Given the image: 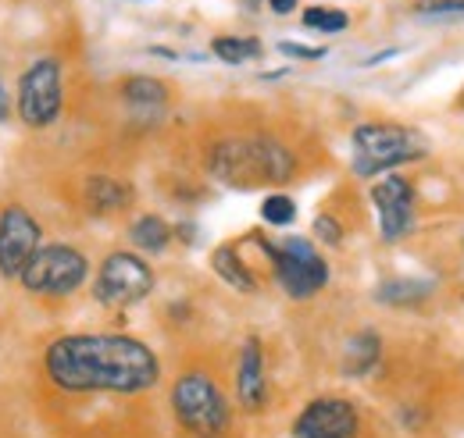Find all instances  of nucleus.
<instances>
[{"label":"nucleus","instance_id":"obj_1","mask_svg":"<svg viewBox=\"0 0 464 438\" xmlns=\"http://www.w3.org/2000/svg\"><path fill=\"white\" fill-rule=\"evenodd\" d=\"M44 371L61 392H147L161 378L154 349L132 335H61L44 353Z\"/></svg>","mask_w":464,"mask_h":438},{"label":"nucleus","instance_id":"obj_2","mask_svg":"<svg viewBox=\"0 0 464 438\" xmlns=\"http://www.w3.org/2000/svg\"><path fill=\"white\" fill-rule=\"evenodd\" d=\"M208 171L226 186H261V182H286L296 171V157L286 143L272 136H246V139H222L208 154Z\"/></svg>","mask_w":464,"mask_h":438},{"label":"nucleus","instance_id":"obj_3","mask_svg":"<svg viewBox=\"0 0 464 438\" xmlns=\"http://www.w3.org/2000/svg\"><path fill=\"white\" fill-rule=\"evenodd\" d=\"M172 410L193 438H222L229 432V399L204 371H186L172 385Z\"/></svg>","mask_w":464,"mask_h":438},{"label":"nucleus","instance_id":"obj_4","mask_svg":"<svg viewBox=\"0 0 464 438\" xmlns=\"http://www.w3.org/2000/svg\"><path fill=\"white\" fill-rule=\"evenodd\" d=\"M421 157H425V139L414 129L390 121H364L353 129V171L361 178L393 171Z\"/></svg>","mask_w":464,"mask_h":438},{"label":"nucleus","instance_id":"obj_5","mask_svg":"<svg viewBox=\"0 0 464 438\" xmlns=\"http://www.w3.org/2000/svg\"><path fill=\"white\" fill-rule=\"evenodd\" d=\"M268 261H272L276 281L283 285V292L290 300H311V296H318L329 285V264L314 250L311 239L290 235L279 246L268 243Z\"/></svg>","mask_w":464,"mask_h":438},{"label":"nucleus","instance_id":"obj_6","mask_svg":"<svg viewBox=\"0 0 464 438\" xmlns=\"http://www.w3.org/2000/svg\"><path fill=\"white\" fill-rule=\"evenodd\" d=\"M90 274V261L75 250V246H64V243H51V246H40L33 253V261L25 264L22 271V285L33 292V296H72Z\"/></svg>","mask_w":464,"mask_h":438},{"label":"nucleus","instance_id":"obj_7","mask_svg":"<svg viewBox=\"0 0 464 438\" xmlns=\"http://www.w3.org/2000/svg\"><path fill=\"white\" fill-rule=\"evenodd\" d=\"M154 289V271L143 257L136 253H125L118 250L111 257H104L101 271H97V281H93V296L97 303L111 307V310H125L140 300H147Z\"/></svg>","mask_w":464,"mask_h":438},{"label":"nucleus","instance_id":"obj_8","mask_svg":"<svg viewBox=\"0 0 464 438\" xmlns=\"http://www.w3.org/2000/svg\"><path fill=\"white\" fill-rule=\"evenodd\" d=\"M64 100V86H61V64L54 57H40L25 68V75L18 79V118L29 129H47L54 125Z\"/></svg>","mask_w":464,"mask_h":438},{"label":"nucleus","instance_id":"obj_9","mask_svg":"<svg viewBox=\"0 0 464 438\" xmlns=\"http://www.w3.org/2000/svg\"><path fill=\"white\" fill-rule=\"evenodd\" d=\"M36 250H40V221L18 204L4 207L0 211V274L22 278Z\"/></svg>","mask_w":464,"mask_h":438},{"label":"nucleus","instance_id":"obj_10","mask_svg":"<svg viewBox=\"0 0 464 438\" xmlns=\"http://www.w3.org/2000/svg\"><path fill=\"white\" fill-rule=\"evenodd\" d=\"M372 204L379 211V235L401 243L414 232V186L404 175H386L372 186Z\"/></svg>","mask_w":464,"mask_h":438},{"label":"nucleus","instance_id":"obj_11","mask_svg":"<svg viewBox=\"0 0 464 438\" xmlns=\"http://www.w3.org/2000/svg\"><path fill=\"white\" fill-rule=\"evenodd\" d=\"M361 417L353 410V403L340 395H318L311 399L300 417L293 421V435L296 438H357Z\"/></svg>","mask_w":464,"mask_h":438},{"label":"nucleus","instance_id":"obj_12","mask_svg":"<svg viewBox=\"0 0 464 438\" xmlns=\"http://www.w3.org/2000/svg\"><path fill=\"white\" fill-rule=\"evenodd\" d=\"M236 395L239 406L257 414L268 406V378H265V353L257 338H246L239 349V364H236Z\"/></svg>","mask_w":464,"mask_h":438},{"label":"nucleus","instance_id":"obj_13","mask_svg":"<svg viewBox=\"0 0 464 438\" xmlns=\"http://www.w3.org/2000/svg\"><path fill=\"white\" fill-rule=\"evenodd\" d=\"M82 196H86V207L93 214H118V211H125L132 204V189L125 182L111 178V175H93L86 182V193Z\"/></svg>","mask_w":464,"mask_h":438},{"label":"nucleus","instance_id":"obj_14","mask_svg":"<svg viewBox=\"0 0 464 438\" xmlns=\"http://www.w3.org/2000/svg\"><path fill=\"white\" fill-rule=\"evenodd\" d=\"M211 268L215 274L232 285L236 292H257V274L250 271V264L239 257V250L236 246H218L215 253H211Z\"/></svg>","mask_w":464,"mask_h":438},{"label":"nucleus","instance_id":"obj_15","mask_svg":"<svg viewBox=\"0 0 464 438\" xmlns=\"http://www.w3.org/2000/svg\"><path fill=\"white\" fill-rule=\"evenodd\" d=\"M379 357H382V342H379V335H375V331H361V335H353V338L347 342L343 371H347L350 378H361V375L375 371Z\"/></svg>","mask_w":464,"mask_h":438},{"label":"nucleus","instance_id":"obj_16","mask_svg":"<svg viewBox=\"0 0 464 438\" xmlns=\"http://www.w3.org/2000/svg\"><path fill=\"white\" fill-rule=\"evenodd\" d=\"M121 97L125 104L136 110H161L169 104V90L161 79H150V75H136V79H125L121 86Z\"/></svg>","mask_w":464,"mask_h":438},{"label":"nucleus","instance_id":"obj_17","mask_svg":"<svg viewBox=\"0 0 464 438\" xmlns=\"http://www.w3.org/2000/svg\"><path fill=\"white\" fill-rule=\"evenodd\" d=\"M129 239H132V246L143 250V253H165L169 243H172V228H169V221L158 218V214H143V218L132 221Z\"/></svg>","mask_w":464,"mask_h":438},{"label":"nucleus","instance_id":"obj_18","mask_svg":"<svg viewBox=\"0 0 464 438\" xmlns=\"http://www.w3.org/2000/svg\"><path fill=\"white\" fill-rule=\"evenodd\" d=\"M432 292V285L429 281H407V278H401V281H386L375 296L382 300V303H393V307H407V303H418V300H425Z\"/></svg>","mask_w":464,"mask_h":438},{"label":"nucleus","instance_id":"obj_19","mask_svg":"<svg viewBox=\"0 0 464 438\" xmlns=\"http://www.w3.org/2000/svg\"><path fill=\"white\" fill-rule=\"evenodd\" d=\"M211 51H215V57H222L226 64H243L250 57H261V43L250 40V36H218L211 43Z\"/></svg>","mask_w":464,"mask_h":438},{"label":"nucleus","instance_id":"obj_20","mask_svg":"<svg viewBox=\"0 0 464 438\" xmlns=\"http://www.w3.org/2000/svg\"><path fill=\"white\" fill-rule=\"evenodd\" d=\"M304 25L318 29V33H343L350 25V18L347 11H336V7H307L304 11Z\"/></svg>","mask_w":464,"mask_h":438},{"label":"nucleus","instance_id":"obj_21","mask_svg":"<svg viewBox=\"0 0 464 438\" xmlns=\"http://www.w3.org/2000/svg\"><path fill=\"white\" fill-rule=\"evenodd\" d=\"M261 218L268 221L272 228H286L296 221V204H293L286 193H272L265 204H261Z\"/></svg>","mask_w":464,"mask_h":438},{"label":"nucleus","instance_id":"obj_22","mask_svg":"<svg viewBox=\"0 0 464 438\" xmlns=\"http://www.w3.org/2000/svg\"><path fill=\"white\" fill-rule=\"evenodd\" d=\"M314 235H318L325 246H340V243H343V228H340V221L333 218V214H318V218H314Z\"/></svg>","mask_w":464,"mask_h":438},{"label":"nucleus","instance_id":"obj_23","mask_svg":"<svg viewBox=\"0 0 464 438\" xmlns=\"http://www.w3.org/2000/svg\"><path fill=\"white\" fill-rule=\"evenodd\" d=\"M418 14H458L464 11V0H418Z\"/></svg>","mask_w":464,"mask_h":438},{"label":"nucleus","instance_id":"obj_24","mask_svg":"<svg viewBox=\"0 0 464 438\" xmlns=\"http://www.w3.org/2000/svg\"><path fill=\"white\" fill-rule=\"evenodd\" d=\"M279 51L283 54H290V57H300V61H318V57H325V51L322 47H304V43H279Z\"/></svg>","mask_w":464,"mask_h":438},{"label":"nucleus","instance_id":"obj_25","mask_svg":"<svg viewBox=\"0 0 464 438\" xmlns=\"http://www.w3.org/2000/svg\"><path fill=\"white\" fill-rule=\"evenodd\" d=\"M268 7L276 14H290V11H296V0H268Z\"/></svg>","mask_w":464,"mask_h":438},{"label":"nucleus","instance_id":"obj_26","mask_svg":"<svg viewBox=\"0 0 464 438\" xmlns=\"http://www.w3.org/2000/svg\"><path fill=\"white\" fill-rule=\"evenodd\" d=\"M7 118H11V104H7V93L0 86V121H7Z\"/></svg>","mask_w":464,"mask_h":438}]
</instances>
